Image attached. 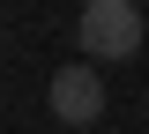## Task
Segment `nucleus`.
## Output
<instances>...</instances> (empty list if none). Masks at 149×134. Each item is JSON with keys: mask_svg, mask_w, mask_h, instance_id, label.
Wrapping results in <instances>:
<instances>
[{"mask_svg": "<svg viewBox=\"0 0 149 134\" xmlns=\"http://www.w3.org/2000/svg\"><path fill=\"white\" fill-rule=\"evenodd\" d=\"M74 45L90 60H134L142 52V8H134V0H82Z\"/></svg>", "mask_w": 149, "mask_h": 134, "instance_id": "f257e3e1", "label": "nucleus"}, {"mask_svg": "<svg viewBox=\"0 0 149 134\" xmlns=\"http://www.w3.org/2000/svg\"><path fill=\"white\" fill-rule=\"evenodd\" d=\"M45 97H52V112L67 119V127H90V119L104 112V82H97V67H60Z\"/></svg>", "mask_w": 149, "mask_h": 134, "instance_id": "f03ea898", "label": "nucleus"}]
</instances>
